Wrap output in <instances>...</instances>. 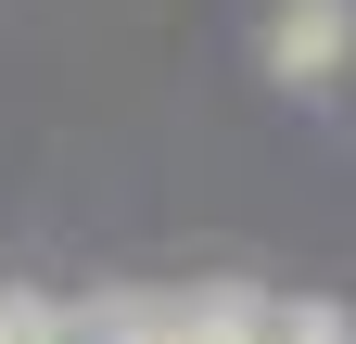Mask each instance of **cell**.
I'll return each mask as SVG.
<instances>
[{
	"label": "cell",
	"mask_w": 356,
	"mask_h": 344,
	"mask_svg": "<svg viewBox=\"0 0 356 344\" xmlns=\"http://www.w3.org/2000/svg\"><path fill=\"white\" fill-rule=\"evenodd\" d=\"M254 52H267V77H293V90H305V77H331V64L356 52V0H280Z\"/></svg>",
	"instance_id": "cell-1"
}]
</instances>
